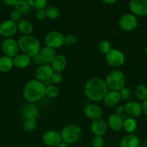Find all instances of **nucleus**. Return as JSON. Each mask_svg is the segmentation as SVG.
Segmentation results:
<instances>
[{
  "mask_svg": "<svg viewBox=\"0 0 147 147\" xmlns=\"http://www.w3.org/2000/svg\"><path fill=\"white\" fill-rule=\"evenodd\" d=\"M145 52H146V54L147 55V45L146 46V48H145Z\"/></svg>",
  "mask_w": 147,
  "mask_h": 147,
  "instance_id": "49530a36",
  "label": "nucleus"
},
{
  "mask_svg": "<svg viewBox=\"0 0 147 147\" xmlns=\"http://www.w3.org/2000/svg\"><path fill=\"white\" fill-rule=\"evenodd\" d=\"M3 3L9 7H15L17 1V0H5L3 1Z\"/></svg>",
  "mask_w": 147,
  "mask_h": 147,
  "instance_id": "79ce46f5",
  "label": "nucleus"
},
{
  "mask_svg": "<svg viewBox=\"0 0 147 147\" xmlns=\"http://www.w3.org/2000/svg\"><path fill=\"white\" fill-rule=\"evenodd\" d=\"M109 91L105 80L100 78H92L86 81L84 86V93L89 100L93 102L103 100Z\"/></svg>",
  "mask_w": 147,
  "mask_h": 147,
  "instance_id": "f257e3e1",
  "label": "nucleus"
},
{
  "mask_svg": "<svg viewBox=\"0 0 147 147\" xmlns=\"http://www.w3.org/2000/svg\"><path fill=\"white\" fill-rule=\"evenodd\" d=\"M39 55L43 60V64L50 65L54 57H56V53L54 49L46 46L42 50H40Z\"/></svg>",
  "mask_w": 147,
  "mask_h": 147,
  "instance_id": "5701e85b",
  "label": "nucleus"
},
{
  "mask_svg": "<svg viewBox=\"0 0 147 147\" xmlns=\"http://www.w3.org/2000/svg\"><path fill=\"white\" fill-rule=\"evenodd\" d=\"M1 0H0V4H1Z\"/></svg>",
  "mask_w": 147,
  "mask_h": 147,
  "instance_id": "09e8293b",
  "label": "nucleus"
},
{
  "mask_svg": "<svg viewBox=\"0 0 147 147\" xmlns=\"http://www.w3.org/2000/svg\"><path fill=\"white\" fill-rule=\"evenodd\" d=\"M31 60H33V62L35 63V64L37 65H39V66L43 64V60H42L41 57H40V55H39V54L36 55H35L34 57H32Z\"/></svg>",
  "mask_w": 147,
  "mask_h": 147,
  "instance_id": "a19ab883",
  "label": "nucleus"
},
{
  "mask_svg": "<svg viewBox=\"0 0 147 147\" xmlns=\"http://www.w3.org/2000/svg\"><path fill=\"white\" fill-rule=\"evenodd\" d=\"M122 129H124V130L128 133V134H131L137 129L136 121L133 118H125L123 121V128Z\"/></svg>",
  "mask_w": 147,
  "mask_h": 147,
  "instance_id": "a878e982",
  "label": "nucleus"
},
{
  "mask_svg": "<svg viewBox=\"0 0 147 147\" xmlns=\"http://www.w3.org/2000/svg\"><path fill=\"white\" fill-rule=\"evenodd\" d=\"M105 60L111 67H119L125 63V57L124 53L120 50L112 49L108 54L105 55Z\"/></svg>",
  "mask_w": 147,
  "mask_h": 147,
  "instance_id": "0eeeda50",
  "label": "nucleus"
},
{
  "mask_svg": "<svg viewBox=\"0 0 147 147\" xmlns=\"http://www.w3.org/2000/svg\"><path fill=\"white\" fill-rule=\"evenodd\" d=\"M135 95L138 100L144 101L147 99V86L145 84H140L135 89Z\"/></svg>",
  "mask_w": 147,
  "mask_h": 147,
  "instance_id": "c85d7f7f",
  "label": "nucleus"
},
{
  "mask_svg": "<svg viewBox=\"0 0 147 147\" xmlns=\"http://www.w3.org/2000/svg\"><path fill=\"white\" fill-rule=\"evenodd\" d=\"M138 19L131 13L123 14L118 21V25L122 30L125 32H131L138 27Z\"/></svg>",
  "mask_w": 147,
  "mask_h": 147,
  "instance_id": "6e6552de",
  "label": "nucleus"
},
{
  "mask_svg": "<svg viewBox=\"0 0 147 147\" xmlns=\"http://www.w3.org/2000/svg\"><path fill=\"white\" fill-rule=\"evenodd\" d=\"M1 48L4 55L11 58H14L17 56L20 50L17 41L12 38L4 39L1 42Z\"/></svg>",
  "mask_w": 147,
  "mask_h": 147,
  "instance_id": "1a4fd4ad",
  "label": "nucleus"
},
{
  "mask_svg": "<svg viewBox=\"0 0 147 147\" xmlns=\"http://www.w3.org/2000/svg\"><path fill=\"white\" fill-rule=\"evenodd\" d=\"M119 93L120 95L121 99H122L124 100H128V99H130V98L131 96V91L128 88L124 87L123 88L120 90Z\"/></svg>",
  "mask_w": 147,
  "mask_h": 147,
  "instance_id": "c9c22d12",
  "label": "nucleus"
},
{
  "mask_svg": "<svg viewBox=\"0 0 147 147\" xmlns=\"http://www.w3.org/2000/svg\"><path fill=\"white\" fill-rule=\"evenodd\" d=\"M138 147H147V146H139Z\"/></svg>",
  "mask_w": 147,
  "mask_h": 147,
  "instance_id": "de8ad7c7",
  "label": "nucleus"
},
{
  "mask_svg": "<svg viewBox=\"0 0 147 147\" xmlns=\"http://www.w3.org/2000/svg\"><path fill=\"white\" fill-rule=\"evenodd\" d=\"M64 37L61 32L52 30L45 36V43L47 47L53 49L60 48L64 45Z\"/></svg>",
  "mask_w": 147,
  "mask_h": 147,
  "instance_id": "423d86ee",
  "label": "nucleus"
},
{
  "mask_svg": "<svg viewBox=\"0 0 147 147\" xmlns=\"http://www.w3.org/2000/svg\"><path fill=\"white\" fill-rule=\"evenodd\" d=\"M19 49L22 53L32 58L40 51V42L37 37L33 35H22L17 40Z\"/></svg>",
  "mask_w": 147,
  "mask_h": 147,
  "instance_id": "7ed1b4c3",
  "label": "nucleus"
},
{
  "mask_svg": "<svg viewBox=\"0 0 147 147\" xmlns=\"http://www.w3.org/2000/svg\"><path fill=\"white\" fill-rule=\"evenodd\" d=\"M62 142L67 144H74L80 139L82 131L79 126L76 124L66 125L60 132Z\"/></svg>",
  "mask_w": 147,
  "mask_h": 147,
  "instance_id": "39448f33",
  "label": "nucleus"
},
{
  "mask_svg": "<svg viewBox=\"0 0 147 147\" xmlns=\"http://www.w3.org/2000/svg\"><path fill=\"white\" fill-rule=\"evenodd\" d=\"M98 50L102 54L106 55L112 50V44L107 40H101L98 44Z\"/></svg>",
  "mask_w": 147,
  "mask_h": 147,
  "instance_id": "7c9ffc66",
  "label": "nucleus"
},
{
  "mask_svg": "<svg viewBox=\"0 0 147 147\" xmlns=\"http://www.w3.org/2000/svg\"><path fill=\"white\" fill-rule=\"evenodd\" d=\"M42 141L45 145L50 147H56L62 142L60 132L55 130L46 131L42 136Z\"/></svg>",
  "mask_w": 147,
  "mask_h": 147,
  "instance_id": "9d476101",
  "label": "nucleus"
},
{
  "mask_svg": "<svg viewBox=\"0 0 147 147\" xmlns=\"http://www.w3.org/2000/svg\"><path fill=\"white\" fill-rule=\"evenodd\" d=\"M21 13L19 12L17 10H14L13 11H12L11 14H10V19L12 21L14 22L17 23L19 21H20V18H21Z\"/></svg>",
  "mask_w": 147,
  "mask_h": 147,
  "instance_id": "4c0bfd02",
  "label": "nucleus"
},
{
  "mask_svg": "<svg viewBox=\"0 0 147 147\" xmlns=\"http://www.w3.org/2000/svg\"><path fill=\"white\" fill-rule=\"evenodd\" d=\"M16 10L21 13L22 15H26L29 14L31 11V7L29 4L28 1L25 0H20L17 1V4L15 6Z\"/></svg>",
  "mask_w": 147,
  "mask_h": 147,
  "instance_id": "cd10ccee",
  "label": "nucleus"
},
{
  "mask_svg": "<svg viewBox=\"0 0 147 147\" xmlns=\"http://www.w3.org/2000/svg\"><path fill=\"white\" fill-rule=\"evenodd\" d=\"M31 57L24 53L18 54L13 58L14 67L18 69H24L28 67L31 63Z\"/></svg>",
  "mask_w": 147,
  "mask_h": 147,
  "instance_id": "412c9836",
  "label": "nucleus"
},
{
  "mask_svg": "<svg viewBox=\"0 0 147 147\" xmlns=\"http://www.w3.org/2000/svg\"><path fill=\"white\" fill-rule=\"evenodd\" d=\"M35 17L38 20H43L46 17V14L45 9L42 10H36L35 11Z\"/></svg>",
  "mask_w": 147,
  "mask_h": 147,
  "instance_id": "58836bf2",
  "label": "nucleus"
},
{
  "mask_svg": "<svg viewBox=\"0 0 147 147\" xmlns=\"http://www.w3.org/2000/svg\"><path fill=\"white\" fill-rule=\"evenodd\" d=\"M125 113L128 117L135 118L139 117L143 113L142 106L140 103L137 101H130L128 102L124 106Z\"/></svg>",
  "mask_w": 147,
  "mask_h": 147,
  "instance_id": "4468645a",
  "label": "nucleus"
},
{
  "mask_svg": "<svg viewBox=\"0 0 147 147\" xmlns=\"http://www.w3.org/2000/svg\"><path fill=\"white\" fill-rule=\"evenodd\" d=\"M66 64H67V60L64 55H56L52 63H50V65H51L53 71L61 73L66 68Z\"/></svg>",
  "mask_w": 147,
  "mask_h": 147,
  "instance_id": "4be33fe9",
  "label": "nucleus"
},
{
  "mask_svg": "<svg viewBox=\"0 0 147 147\" xmlns=\"http://www.w3.org/2000/svg\"><path fill=\"white\" fill-rule=\"evenodd\" d=\"M105 80L108 89H110V90L120 91L125 87V75L119 70H113L110 72Z\"/></svg>",
  "mask_w": 147,
  "mask_h": 147,
  "instance_id": "20e7f679",
  "label": "nucleus"
},
{
  "mask_svg": "<svg viewBox=\"0 0 147 147\" xmlns=\"http://www.w3.org/2000/svg\"><path fill=\"white\" fill-rule=\"evenodd\" d=\"M46 86L42 82L33 79L29 80L23 88V97L28 103H35L46 96Z\"/></svg>",
  "mask_w": 147,
  "mask_h": 147,
  "instance_id": "f03ea898",
  "label": "nucleus"
},
{
  "mask_svg": "<svg viewBox=\"0 0 147 147\" xmlns=\"http://www.w3.org/2000/svg\"><path fill=\"white\" fill-rule=\"evenodd\" d=\"M141 106H142L143 113L147 116V99L144 100V101H143V103H141Z\"/></svg>",
  "mask_w": 147,
  "mask_h": 147,
  "instance_id": "37998d69",
  "label": "nucleus"
},
{
  "mask_svg": "<svg viewBox=\"0 0 147 147\" xmlns=\"http://www.w3.org/2000/svg\"><path fill=\"white\" fill-rule=\"evenodd\" d=\"M131 14L135 17L147 16V0H131L129 2Z\"/></svg>",
  "mask_w": 147,
  "mask_h": 147,
  "instance_id": "9b49d317",
  "label": "nucleus"
},
{
  "mask_svg": "<svg viewBox=\"0 0 147 147\" xmlns=\"http://www.w3.org/2000/svg\"><path fill=\"white\" fill-rule=\"evenodd\" d=\"M45 11H46V17L50 20H56L61 16L60 10L56 6H47V7L45 9Z\"/></svg>",
  "mask_w": 147,
  "mask_h": 147,
  "instance_id": "bb28decb",
  "label": "nucleus"
},
{
  "mask_svg": "<svg viewBox=\"0 0 147 147\" xmlns=\"http://www.w3.org/2000/svg\"><path fill=\"white\" fill-rule=\"evenodd\" d=\"M37 125L36 119H24L23 122V129L26 132H31L36 129Z\"/></svg>",
  "mask_w": 147,
  "mask_h": 147,
  "instance_id": "c756f323",
  "label": "nucleus"
},
{
  "mask_svg": "<svg viewBox=\"0 0 147 147\" xmlns=\"http://www.w3.org/2000/svg\"><path fill=\"white\" fill-rule=\"evenodd\" d=\"M120 100L121 97L119 91L110 90L105 95V98L103 99V102L105 106L111 108L117 106L120 103Z\"/></svg>",
  "mask_w": 147,
  "mask_h": 147,
  "instance_id": "6ab92c4d",
  "label": "nucleus"
},
{
  "mask_svg": "<svg viewBox=\"0 0 147 147\" xmlns=\"http://www.w3.org/2000/svg\"><path fill=\"white\" fill-rule=\"evenodd\" d=\"M14 67L13 58L3 55L0 57V72L8 73Z\"/></svg>",
  "mask_w": 147,
  "mask_h": 147,
  "instance_id": "393cba45",
  "label": "nucleus"
},
{
  "mask_svg": "<svg viewBox=\"0 0 147 147\" xmlns=\"http://www.w3.org/2000/svg\"><path fill=\"white\" fill-rule=\"evenodd\" d=\"M116 2V0H105V1H103V3L108 4V5H112V4H115Z\"/></svg>",
  "mask_w": 147,
  "mask_h": 147,
  "instance_id": "c03bdc74",
  "label": "nucleus"
},
{
  "mask_svg": "<svg viewBox=\"0 0 147 147\" xmlns=\"http://www.w3.org/2000/svg\"><path fill=\"white\" fill-rule=\"evenodd\" d=\"M105 140L102 136H95L92 141V147H103Z\"/></svg>",
  "mask_w": 147,
  "mask_h": 147,
  "instance_id": "f704fd0d",
  "label": "nucleus"
},
{
  "mask_svg": "<svg viewBox=\"0 0 147 147\" xmlns=\"http://www.w3.org/2000/svg\"><path fill=\"white\" fill-rule=\"evenodd\" d=\"M59 94V88L56 87L54 85H49L46 86V96L50 98H54L57 97Z\"/></svg>",
  "mask_w": 147,
  "mask_h": 147,
  "instance_id": "473e14b6",
  "label": "nucleus"
},
{
  "mask_svg": "<svg viewBox=\"0 0 147 147\" xmlns=\"http://www.w3.org/2000/svg\"><path fill=\"white\" fill-rule=\"evenodd\" d=\"M17 30L23 35H30L33 31V25L31 22L27 20H20L17 23Z\"/></svg>",
  "mask_w": 147,
  "mask_h": 147,
  "instance_id": "b1692460",
  "label": "nucleus"
},
{
  "mask_svg": "<svg viewBox=\"0 0 147 147\" xmlns=\"http://www.w3.org/2000/svg\"><path fill=\"white\" fill-rule=\"evenodd\" d=\"M78 42V38L74 34H68L64 37V44L69 46H73Z\"/></svg>",
  "mask_w": 147,
  "mask_h": 147,
  "instance_id": "72a5a7b5",
  "label": "nucleus"
},
{
  "mask_svg": "<svg viewBox=\"0 0 147 147\" xmlns=\"http://www.w3.org/2000/svg\"><path fill=\"white\" fill-rule=\"evenodd\" d=\"M53 68L51 65L48 64H43L38 66L35 72V77L36 80L44 83L47 80H50L52 75L53 74Z\"/></svg>",
  "mask_w": 147,
  "mask_h": 147,
  "instance_id": "ddd939ff",
  "label": "nucleus"
},
{
  "mask_svg": "<svg viewBox=\"0 0 147 147\" xmlns=\"http://www.w3.org/2000/svg\"><path fill=\"white\" fill-rule=\"evenodd\" d=\"M50 80L55 84H59V83H61L62 80H63V76L61 74V73L54 72L53 74L52 75L51 78H50Z\"/></svg>",
  "mask_w": 147,
  "mask_h": 147,
  "instance_id": "e433bc0d",
  "label": "nucleus"
},
{
  "mask_svg": "<svg viewBox=\"0 0 147 147\" xmlns=\"http://www.w3.org/2000/svg\"><path fill=\"white\" fill-rule=\"evenodd\" d=\"M115 114L118 115V116H121V117L123 119H125V109H124V106H118V107L116 108V109H115Z\"/></svg>",
  "mask_w": 147,
  "mask_h": 147,
  "instance_id": "ea45409f",
  "label": "nucleus"
},
{
  "mask_svg": "<svg viewBox=\"0 0 147 147\" xmlns=\"http://www.w3.org/2000/svg\"><path fill=\"white\" fill-rule=\"evenodd\" d=\"M139 146V139L133 134L122 136L119 143V147H138Z\"/></svg>",
  "mask_w": 147,
  "mask_h": 147,
  "instance_id": "aec40b11",
  "label": "nucleus"
},
{
  "mask_svg": "<svg viewBox=\"0 0 147 147\" xmlns=\"http://www.w3.org/2000/svg\"><path fill=\"white\" fill-rule=\"evenodd\" d=\"M123 121L124 119L121 116L112 113L108 118L107 123L110 130L114 132H118L123 128Z\"/></svg>",
  "mask_w": 147,
  "mask_h": 147,
  "instance_id": "a211bd4d",
  "label": "nucleus"
},
{
  "mask_svg": "<svg viewBox=\"0 0 147 147\" xmlns=\"http://www.w3.org/2000/svg\"><path fill=\"white\" fill-rule=\"evenodd\" d=\"M17 32V23L11 20H6L0 24V35L5 39L12 38Z\"/></svg>",
  "mask_w": 147,
  "mask_h": 147,
  "instance_id": "f8f14e48",
  "label": "nucleus"
},
{
  "mask_svg": "<svg viewBox=\"0 0 147 147\" xmlns=\"http://www.w3.org/2000/svg\"><path fill=\"white\" fill-rule=\"evenodd\" d=\"M91 131L95 136H103L108 131V123L102 119H96L91 123Z\"/></svg>",
  "mask_w": 147,
  "mask_h": 147,
  "instance_id": "2eb2a0df",
  "label": "nucleus"
},
{
  "mask_svg": "<svg viewBox=\"0 0 147 147\" xmlns=\"http://www.w3.org/2000/svg\"><path fill=\"white\" fill-rule=\"evenodd\" d=\"M31 8L35 9L36 10L45 9L47 7L48 1L46 0H27Z\"/></svg>",
  "mask_w": 147,
  "mask_h": 147,
  "instance_id": "2f4dec72",
  "label": "nucleus"
},
{
  "mask_svg": "<svg viewBox=\"0 0 147 147\" xmlns=\"http://www.w3.org/2000/svg\"><path fill=\"white\" fill-rule=\"evenodd\" d=\"M56 147H69V145L67 144L64 143V142H62L61 143L59 144L58 145V146Z\"/></svg>",
  "mask_w": 147,
  "mask_h": 147,
  "instance_id": "a18cd8bd",
  "label": "nucleus"
},
{
  "mask_svg": "<svg viewBox=\"0 0 147 147\" xmlns=\"http://www.w3.org/2000/svg\"><path fill=\"white\" fill-rule=\"evenodd\" d=\"M84 113L86 117L92 121L101 119L103 112L102 109L96 104H89L84 109Z\"/></svg>",
  "mask_w": 147,
  "mask_h": 147,
  "instance_id": "f3484780",
  "label": "nucleus"
},
{
  "mask_svg": "<svg viewBox=\"0 0 147 147\" xmlns=\"http://www.w3.org/2000/svg\"><path fill=\"white\" fill-rule=\"evenodd\" d=\"M21 114L24 119H36L40 115V111L35 103H28L24 105L21 109Z\"/></svg>",
  "mask_w": 147,
  "mask_h": 147,
  "instance_id": "dca6fc26",
  "label": "nucleus"
}]
</instances>
